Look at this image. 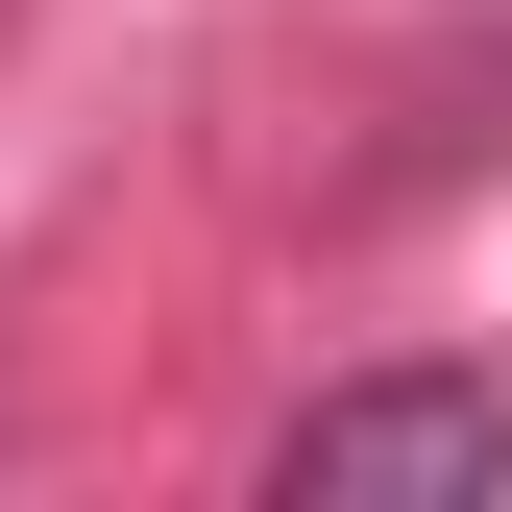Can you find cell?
<instances>
[{"instance_id": "cell-1", "label": "cell", "mask_w": 512, "mask_h": 512, "mask_svg": "<svg viewBox=\"0 0 512 512\" xmlns=\"http://www.w3.org/2000/svg\"><path fill=\"white\" fill-rule=\"evenodd\" d=\"M391 488H512V366H342L269 439V512H391Z\"/></svg>"}, {"instance_id": "cell-2", "label": "cell", "mask_w": 512, "mask_h": 512, "mask_svg": "<svg viewBox=\"0 0 512 512\" xmlns=\"http://www.w3.org/2000/svg\"><path fill=\"white\" fill-rule=\"evenodd\" d=\"M464 171H512V49H488V74H439V98H415V147L366 171V196H464Z\"/></svg>"}]
</instances>
